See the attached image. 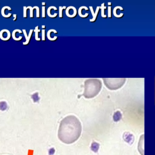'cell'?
<instances>
[{"instance_id": "9", "label": "cell", "mask_w": 155, "mask_h": 155, "mask_svg": "<svg viewBox=\"0 0 155 155\" xmlns=\"http://www.w3.org/2000/svg\"><path fill=\"white\" fill-rule=\"evenodd\" d=\"M34 32H35V40L36 41H41V38L38 37V33L41 32V30L39 29V26H37L35 27V29L34 30Z\"/></svg>"}, {"instance_id": "10", "label": "cell", "mask_w": 155, "mask_h": 155, "mask_svg": "<svg viewBox=\"0 0 155 155\" xmlns=\"http://www.w3.org/2000/svg\"><path fill=\"white\" fill-rule=\"evenodd\" d=\"M67 7L65 6H59V18H62V11L64 9H66Z\"/></svg>"}, {"instance_id": "17", "label": "cell", "mask_w": 155, "mask_h": 155, "mask_svg": "<svg viewBox=\"0 0 155 155\" xmlns=\"http://www.w3.org/2000/svg\"><path fill=\"white\" fill-rule=\"evenodd\" d=\"M17 19V15L16 14H13V21H15Z\"/></svg>"}, {"instance_id": "18", "label": "cell", "mask_w": 155, "mask_h": 155, "mask_svg": "<svg viewBox=\"0 0 155 155\" xmlns=\"http://www.w3.org/2000/svg\"><path fill=\"white\" fill-rule=\"evenodd\" d=\"M41 4H42V6H45V5H46V3H44V2H43V3H41Z\"/></svg>"}, {"instance_id": "11", "label": "cell", "mask_w": 155, "mask_h": 155, "mask_svg": "<svg viewBox=\"0 0 155 155\" xmlns=\"http://www.w3.org/2000/svg\"><path fill=\"white\" fill-rule=\"evenodd\" d=\"M27 9H30V17L31 18H33V10L35 9V6L32 7L31 6H28L27 7Z\"/></svg>"}, {"instance_id": "14", "label": "cell", "mask_w": 155, "mask_h": 155, "mask_svg": "<svg viewBox=\"0 0 155 155\" xmlns=\"http://www.w3.org/2000/svg\"><path fill=\"white\" fill-rule=\"evenodd\" d=\"M27 9L26 6H24V10H23V17L24 18H27Z\"/></svg>"}, {"instance_id": "12", "label": "cell", "mask_w": 155, "mask_h": 155, "mask_svg": "<svg viewBox=\"0 0 155 155\" xmlns=\"http://www.w3.org/2000/svg\"><path fill=\"white\" fill-rule=\"evenodd\" d=\"M41 40L42 41L46 40V30H45V29H42L41 30Z\"/></svg>"}, {"instance_id": "6", "label": "cell", "mask_w": 155, "mask_h": 155, "mask_svg": "<svg viewBox=\"0 0 155 155\" xmlns=\"http://www.w3.org/2000/svg\"><path fill=\"white\" fill-rule=\"evenodd\" d=\"M6 9L8 10H12V9L9 7V6H4V7H3V8H2V9H1V15H2V16H3V17H4V18H10L11 16H12V13H8L7 15H6V13H5V10H6Z\"/></svg>"}, {"instance_id": "15", "label": "cell", "mask_w": 155, "mask_h": 155, "mask_svg": "<svg viewBox=\"0 0 155 155\" xmlns=\"http://www.w3.org/2000/svg\"><path fill=\"white\" fill-rule=\"evenodd\" d=\"M36 8V18H40V15H39V8L38 6H35Z\"/></svg>"}, {"instance_id": "4", "label": "cell", "mask_w": 155, "mask_h": 155, "mask_svg": "<svg viewBox=\"0 0 155 155\" xmlns=\"http://www.w3.org/2000/svg\"><path fill=\"white\" fill-rule=\"evenodd\" d=\"M65 13L69 18H74L76 16L77 14V10L73 6H69L65 10Z\"/></svg>"}, {"instance_id": "19", "label": "cell", "mask_w": 155, "mask_h": 155, "mask_svg": "<svg viewBox=\"0 0 155 155\" xmlns=\"http://www.w3.org/2000/svg\"><path fill=\"white\" fill-rule=\"evenodd\" d=\"M41 27L42 28V29H45V28H46V26H41Z\"/></svg>"}, {"instance_id": "16", "label": "cell", "mask_w": 155, "mask_h": 155, "mask_svg": "<svg viewBox=\"0 0 155 155\" xmlns=\"http://www.w3.org/2000/svg\"><path fill=\"white\" fill-rule=\"evenodd\" d=\"M90 10H91V11H92V13H93V9H92V7H90ZM98 13V10L96 11V14ZM93 19H91L90 20V21H93L94 20H95V18H96V15H95V14H93Z\"/></svg>"}, {"instance_id": "1", "label": "cell", "mask_w": 155, "mask_h": 155, "mask_svg": "<svg viewBox=\"0 0 155 155\" xmlns=\"http://www.w3.org/2000/svg\"><path fill=\"white\" fill-rule=\"evenodd\" d=\"M82 126L79 120L75 116H68L60 122L58 130V138L62 142L70 144L80 137Z\"/></svg>"}, {"instance_id": "2", "label": "cell", "mask_w": 155, "mask_h": 155, "mask_svg": "<svg viewBox=\"0 0 155 155\" xmlns=\"http://www.w3.org/2000/svg\"><path fill=\"white\" fill-rule=\"evenodd\" d=\"M102 88V82L98 79H87L84 84L83 96L87 99L93 98L97 96Z\"/></svg>"}, {"instance_id": "3", "label": "cell", "mask_w": 155, "mask_h": 155, "mask_svg": "<svg viewBox=\"0 0 155 155\" xmlns=\"http://www.w3.org/2000/svg\"><path fill=\"white\" fill-rule=\"evenodd\" d=\"M105 86L110 90H116L123 86L126 81L125 78H110L103 79Z\"/></svg>"}, {"instance_id": "7", "label": "cell", "mask_w": 155, "mask_h": 155, "mask_svg": "<svg viewBox=\"0 0 155 155\" xmlns=\"http://www.w3.org/2000/svg\"><path fill=\"white\" fill-rule=\"evenodd\" d=\"M52 9H54L55 10H57V8L56 7H55V6H50V7H49V8H48V9H47V15H48V16H49V17H50V18H55V17H56V16H57V13H53V15H52L51 14V10Z\"/></svg>"}, {"instance_id": "5", "label": "cell", "mask_w": 155, "mask_h": 155, "mask_svg": "<svg viewBox=\"0 0 155 155\" xmlns=\"http://www.w3.org/2000/svg\"><path fill=\"white\" fill-rule=\"evenodd\" d=\"M11 37V33L9 30L3 29L0 32V38L3 41H7Z\"/></svg>"}, {"instance_id": "8", "label": "cell", "mask_w": 155, "mask_h": 155, "mask_svg": "<svg viewBox=\"0 0 155 155\" xmlns=\"http://www.w3.org/2000/svg\"><path fill=\"white\" fill-rule=\"evenodd\" d=\"M34 32V30L33 29H30V32H29V33L28 35V36L27 38V39H26V41L23 42V44L24 45H28L29 43L30 42V39H31V37L32 36V34H33V32Z\"/></svg>"}, {"instance_id": "13", "label": "cell", "mask_w": 155, "mask_h": 155, "mask_svg": "<svg viewBox=\"0 0 155 155\" xmlns=\"http://www.w3.org/2000/svg\"><path fill=\"white\" fill-rule=\"evenodd\" d=\"M42 18H46V7L42 6V13H41Z\"/></svg>"}]
</instances>
